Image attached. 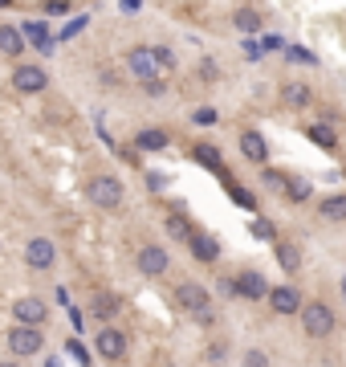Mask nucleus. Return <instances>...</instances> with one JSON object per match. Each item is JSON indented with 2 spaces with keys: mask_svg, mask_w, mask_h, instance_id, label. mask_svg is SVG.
I'll use <instances>...</instances> for the list:
<instances>
[{
  "mask_svg": "<svg viewBox=\"0 0 346 367\" xmlns=\"http://www.w3.org/2000/svg\"><path fill=\"white\" fill-rule=\"evenodd\" d=\"M41 347H45L41 327H25V322H17V327L8 331V351H17V355H37Z\"/></svg>",
  "mask_w": 346,
  "mask_h": 367,
  "instance_id": "obj_3",
  "label": "nucleus"
},
{
  "mask_svg": "<svg viewBox=\"0 0 346 367\" xmlns=\"http://www.w3.org/2000/svg\"><path fill=\"white\" fill-rule=\"evenodd\" d=\"M4 4H8V0H0V9H4Z\"/></svg>",
  "mask_w": 346,
  "mask_h": 367,
  "instance_id": "obj_35",
  "label": "nucleus"
},
{
  "mask_svg": "<svg viewBox=\"0 0 346 367\" xmlns=\"http://www.w3.org/2000/svg\"><path fill=\"white\" fill-rule=\"evenodd\" d=\"M139 147H143V151H163L167 147V135L163 131H143V135H139Z\"/></svg>",
  "mask_w": 346,
  "mask_h": 367,
  "instance_id": "obj_20",
  "label": "nucleus"
},
{
  "mask_svg": "<svg viewBox=\"0 0 346 367\" xmlns=\"http://www.w3.org/2000/svg\"><path fill=\"white\" fill-rule=\"evenodd\" d=\"M232 286H236V294H241V298H253V302H261L265 294H269V282H265L261 273H253V269H248V273H241Z\"/></svg>",
  "mask_w": 346,
  "mask_h": 367,
  "instance_id": "obj_11",
  "label": "nucleus"
},
{
  "mask_svg": "<svg viewBox=\"0 0 346 367\" xmlns=\"http://www.w3.org/2000/svg\"><path fill=\"white\" fill-rule=\"evenodd\" d=\"M57 261V249H53L50 237H33L29 245H25V266L29 269H50Z\"/></svg>",
  "mask_w": 346,
  "mask_h": 367,
  "instance_id": "obj_4",
  "label": "nucleus"
},
{
  "mask_svg": "<svg viewBox=\"0 0 346 367\" xmlns=\"http://www.w3.org/2000/svg\"><path fill=\"white\" fill-rule=\"evenodd\" d=\"M289 62H306V66H310L313 53H310V50H297V45H289Z\"/></svg>",
  "mask_w": 346,
  "mask_h": 367,
  "instance_id": "obj_31",
  "label": "nucleus"
},
{
  "mask_svg": "<svg viewBox=\"0 0 346 367\" xmlns=\"http://www.w3.org/2000/svg\"><path fill=\"white\" fill-rule=\"evenodd\" d=\"M45 86H50V78H45L41 66H17L13 69V90H21V94H41Z\"/></svg>",
  "mask_w": 346,
  "mask_h": 367,
  "instance_id": "obj_5",
  "label": "nucleus"
},
{
  "mask_svg": "<svg viewBox=\"0 0 346 367\" xmlns=\"http://www.w3.org/2000/svg\"><path fill=\"white\" fill-rule=\"evenodd\" d=\"M139 269H143L147 278L167 273V253L159 249V245H143V249H139Z\"/></svg>",
  "mask_w": 346,
  "mask_h": 367,
  "instance_id": "obj_10",
  "label": "nucleus"
},
{
  "mask_svg": "<svg viewBox=\"0 0 346 367\" xmlns=\"http://www.w3.org/2000/svg\"><path fill=\"white\" fill-rule=\"evenodd\" d=\"M118 310V298H110V294H98V298H94V315L98 318H110Z\"/></svg>",
  "mask_w": 346,
  "mask_h": 367,
  "instance_id": "obj_21",
  "label": "nucleus"
},
{
  "mask_svg": "<svg viewBox=\"0 0 346 367\" xmlns=\"http://www.w3.org/2000/svg\"><path fill=\"white\" fill-rule=\"evenodd\" d=\"M122 4H127V9H134V4H139V0H122Z\"/></svg>",
  "mask_w": 346,
  "mask_h": 367,
  "instance_id": "obj_33",
  "label": "nucleus"
},
{
  "mask_svg": "<svg viewBox=\"0 0 346 367\" xmlns=\"http://www.w3.org/2000/svg\"><path fill=\"white\" fill-rule=\"evenodd\" d=\"M245 367H269L265 351H245Z\"/></svg>",
  "mask_w": 346,
  "mask_h": 367,
  "instance_id": "obj_28",
  "label": "nucleus"
},
{
  "mask_svg": "<svg viewBox=\"0 0 346 367\" xmlns=\"http://www.w3.org/2000/svg\"><path fill=\"white\" fill-rule=\"evenodd\" d=\"M0 53L4 57H21L25 53V33L13 29V25H0Z\"/></svg>",
  "mask_w": 346,
  "mask_h": 367,
  "instance_id": "obj_14",
  "label": "nucleus"
},
{
  "mask_svg": "<svg viewBox=\"0 0 346 367\" xmlns=\"http://www.w3.org/2000/svg\"><path fill=\"white\" fill-rule=\"evenodd\" d=\"M301 327H306L310 339H326V334L334 331V315H330L326 302H306V306H301Z\"/></svg>",
  "mask_w": 346,
  "mask_h": 367,
  "instance_id": "obj_2",
  "label": "nucleus"
},
{
  "mask_svg": "<svg viewBox=\"0 0 346 367\" xmlns=\"http://www.w3.org/2000/svg\"><path fill=\"white\" fill-rule=\"evenodd\" d=\"M232 25H236L241 33H257V29H261V13H253V9H241V13L232 17Z\"/></svg>",
  "mask_w": 346,
  "mask_h": 367,
  "instance_id": "obj_18",
  "label": "nucleus"
},
{
  "mask_svg": "<svg viewBox=\"0 0 346 367\" xmlns=\"http://www.w3.org/2000/svg\"><path fill=\"white\" fill-rule=\"evenodd\" d=\"M192 155H196L204 167H220V151H216V147H196Z\"/></svg>",
  "mask_w": 346,
  "mask_h": 367,
  "instance_id": "obj_24",
  "label": "nucleus"
},
{
  "mask_svg": "<svg viewBox=\"0 0 346 367\" xmlns=\"http://www.w3.org/2000/svg\"><path fill=\"white\" fill-rule=\"evenodd\" d=\"M143 90H147L151 98H159V94H163L167 86H163V82H159V78H147V82H143Z\"/></svg>",
  "mask_w": 346,
  "mask_h": 367,
  "instance_id": "obj_30",
  "label": "nucleus"
},
{
  "mask_svg": "<svg viewBox=\"0 0 346 367\" xmlns=\"http://www.w3.org/2000/svg\"><path fill=\"white\" fill-rule=\"evenodd\" d=\"M269 302H273V310H277V315H297V310H301V298H297L294 286H277V290H269Z\"/></svg>",
  "mask_w": 346,
  "mask_h": 367,
  "instance_id": "obj_13",
  "label": "nucleus"
},
{
  "mask_svg": "<svg viewBox=\"0 0 346 367\" xmlns=\"http://www.w3.org/2000/svg\"><path fill=\"white\" fill-rule=\"evenodd\" d=\"M310 139L313 143H322V147H334V131H330V127H313Z\"/></svg>",
  "mask_w": 346,
  "mask_h": 367,
  "instance_id": "obj_25",
  "label": "nucleus"
},
{
  "mask_svg": "<svg viewBox=\"0 0 346 367\" xmlns=\"http://www.w3.org/2000/svg\"><path fill=\"white\" fill-rule=\"evenodd\" d=\"M277 261H281V269H285V273H294V269L301 266V253H297L294 245H277Z\"/></svg>",
  "mask_w": 346,
  "mask_h": 367,
  "instance_id": "obj_19",
  "label": "nucleus"
},
{
  "mask_svg": "<svg viewBox=\"0 0 346 367\" xmlns=\"http://www.w3.org/2000/svg\"><path fill=\"white\" fill-rule=\"evenodd\" d=\"M342 298H346V286H342Z\"/></svg>",
  "mask_w": 346,
  "mask_h": 367,
  "instance_id": "obj_36",
  "label": "nucleus"
},
{
  "mask_svg": "<svg viewBox=\"0 0 346 367\" xmlns=\"http://www.w3.org/2000/svg\"><path fill=\"white\" fill-rule=\"evenodd\" d=\"M322 220H346V196H326L322 201Z\"/></svg>",
  "mask_w": 346,
  "mask_h": 367,
  "instance_id": "obj_17",
  "label": "nucleus"
},
{
  "mask_svg": "<svg viewBox=\"0 0 346 367\" xmlns=\"http://www.w3.org/2000/svg\"><path fill=\"white\" fill-rule=\"evenodd\" d=\"M265 184H269V188H277V192H289V180H285L281 171H265Z\"/></svg>",
  "mask_w": 346,
  "mask_h": 367,
  "instance_id": "obj_26",
  "label": "nucleus"
},
{
  "mask_svg": "<svg viewBox=\"0 0 346 367\" xmlns=\"http://www.w3.org/2000/svg\"><path fill=\"white\" fill-rule=\"evenodd\" d=\"M0 367H17V363H0Z\"/></svg>",
  "mask_w": 346,
  "mask_h": 367,
  "instance_id": "obj_34",
  "label": "nucleus"
},
{
  "mask_svg": "<svg viewBox=\"0 0 346 367\" xmlns=\"http://www.w3.org/2000/svg\"><path fill=\"white\" fill-rule=\"evenodd\" d=\"M13 318L25 322V327H41V322L50 318V306H45L41 298H17L13 302Z\"/></svg>",
  "mask_w": 346,
  "mask_h": 367,
  "instance_id": "obj_6",
  "label": "nucleus"
},
{
  "mask_svg": "<svg viewBox=\"0 0 346 367\" xmlns=\"http://www.w3.org/2000/svg\"><path fill=\"white\" fill-rule=\"evenodd\" d=\"M127 66H131V74L139 78V82H147V78L159 74V62H155V53H151V50H131Z\"/></svg>",
  "mask_w": 346,
  "mask_h": 367,
  "instance_id": "obj_9",
  "label": "nucleus"
},
{
  "mask_svg": "<svg viewBox=\"0 0 346 367\" xmlns=\"http://www.w3.org/2000/svg\"><path fill=\"white\" fill-rule=\"evenodd\" d=\"M188 249H192V257H196V261H216V257H220V241H216L212 233H200V229H192V233H188Z\"/></svg>",
  "mask_w": 346,
  "mask_h": 367,
  "instance_id": "obj_7",
  "label": "nucleus"
},
{
  "mask_svg": "<svg viewBox=\"0 0 346 367\" xmlns=\"http://www.w3.org/2000/svg\"><path fill=\"white\" fill-rule=\"evenodd\" d=\"M175 298H180L183 310H192V315H196V310H204V306H208V290H204L200 282H183L180 290H175Z\"/></svg>",
  "mask_w": 346,
  "mask_h": 367,
  "instance_id": "obj_12",
  "label": "nucleus"
},
{
  "mask_svg": "<svg viewBox=\"0 0 346 367\" xmlns=\"http://www.w3.org/2000/svg\"><path fill=\"white\" fill-rule=\"evenodd\" d=\"M25 41H33L41 53H50V45H53V37H50V29L41 25V21H25Z\"/></svg>",
  "mask_w": 346,
  "mask_h": 367,
  "instance_id": "obj_16",
  "label": "nucleus"
},
{
  "mask_svg": "<svg viewBox=\"0 0 346 367\" xmlns=\"http://www.w3.org/2000/svg\"><path fill=\"white\" fill-rule=\"evenodd\" d=\"M253 237H261V241H273V225H269V220H253Z\"/></svg>",
  "mask_w": 346,
  "mask_h": 367,
  "instance_id": "obj_27",
  "label": "nucleus"
},
{
  "mask_svg": "<svg viewBox=\"0 0 346 367\" xmlns=\"http://www.w3.org/2000/svg\"><path fill=\"white\" fill-rule=\"evenodd\" d=\"M285 102H289V106H306V102H310V90H306V86H285Z\"/></svg>",
  "mask_w": 346,
  "mask_h": 367,
  "instance_id": "obj_22",
  "label": "nucleus"
},
{
  "mask_svg": "<svg viewBox=\"0 0 346 367\" xmlns=\"http://www.w3.org/2000/svg\"><path fill=\"white\" fill-rule=\"evenodd\" d=\"M98 355L102 359H122V355H127V334L115 331V327L98 331Z\"/></svg>",
  "mask_w": 346,
  "mask_h": 367,
  "instance_id": "obj_8",
  "label": "nucleus"
},
{
  "mask_svg": "<svg viewBox=\"0 0 346 367\" xmlns=\"http://www.w3.org/2000/svg\"><path fill=\"white\" fill-rule=\"evenodd\" d=\"M155 53V62H159V69H171L175 66V57H171V50H151Z\"/></svg>",
  "mask_w": 346,
  "mask_h": 367,
  "instance_id": "obj_29",
  "label": "nucleus"
},
{
  "mask_svg": "<svg viewBox=\"0 0 346 367\" xmlns=\"http://www.w3.org/2000/svg\"><path fill=\"white\" fill-rule=\"evenodd\" d=\"M241 151H245V159H253V164H265V159H269V147H265V139L257 131L241 135Z\"/></svg>",
  "mask_w": 346,
  "mask_h": 367,
  "instance_id": "obj_15",
  "label": "nucleus"
},
{
  "mask_svg": "<svg viewBox=\"0 0 346 367\" xmlns=\"http://www.w3.org/2000/svg\"><path fill=\"white\" fill-rule=\"evenodd\" d=\"M167 233L171 237H180V241H188V233H192V225L183 217H167Z\"/></svg>",
  "mask_w": 346,
  "mask_h": 367,
  "instance_id": "obj_23",
  "label": "nucleus"
},
{
  "mask_svg": "<svg viewBox=\"0 0 346 367\" xmlns=\"http://www.w3.org/2000/svg\"><path fill=\"white\" fill-rule=\"evenodd\" d=\"M86 196L98 204V208H118L122 204V180H115V176H94V180L86 184Z\"/></svg>",
  "mask_w": 346,
  "mask_h": 367,
  "instance_id": "obj_1",
  "label": "nucleus"
},
{
  "mask_svg": "<svg viewBox=\"0 0 346 367\" xmlns=\"http://www.w3.org/2000/svg\"><path fill=\"white\" fill-rule=\"evenodd\" d=\"M196 123H200V127H212V123H216V111H208V106H204V111H196Z\"/></svg>",
  "mask_w": 346,
  "mask_h": 367,
  "instance_id": "obj_32",
  "label": "nucleus"
}]
</instances>
